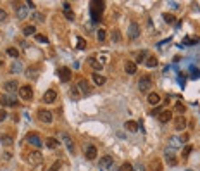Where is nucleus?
I'll return each mask as SVG.
<instances>
[{
  "instance_id": "1",
  "label": "nucleus",
  "mask_w": 200,
  "mask_h": 171,
  "mask_svg": "<svg viewBox=\"0 0 200 171\" xmlns=\"http://www.w3.org/2000/svg\"><path fill=\"white\" fill-rule=\"evenodd\" d=\"M138 88L141 90V92H147V90L152 88V78H150V75H143L140 78V81H138Z\"/></svg>"
},
{
  "instance_id": "2",
  "label": "nucleus",
  "mask_w": 200,
  "mask_h": 171,
  "mask_svg": "<svg viewBox=\"0 0 200 171\" xmlns=\"http://www.w3.org/2000/svg\"><path fill=\"white\" fill-rule=\"evenodd\" d=\"M38 119H40L41 123H45V125H50L54 121L52 112L47 111V109H40V111H38Z\"/></svg>"
},
{
  "instance_id": "3",
  "label": "nucleus",
  "mask_w": 200,
  "mask_h": 171,
  "mask_svg": "<svg viewBox=\"0 0 200 171\" xmlns=\"http://www.w3.org/2000/svg\"><path fill=\"white\" fill-rule=\"evenodd\" d=\"M128 37L131 38V40H136L138 37H140V26H138V22H130V28H128Z\"/></svg>"
},
{
  "instance_id": "4",
  "label": "nucleus",
  "mask_w": 200,
  "mask_h": 171,
  "mask_svg": "<svg viewBox=\"0 0 200 171\" xmlns=\"http://www.w3.org/2000/svg\"><path fill=\"white\" fill-rule=\"evenodd\" d=\"M19 95H21V99H24V100H31V99H33V90H31L30 85H24L19 88Z\"/></svg>"
},
{
  "instance_id": "5",
  "label": "nucleus",
  "mask_w": 200,
  "mask_h": 171,
  "mask_svg": "<svg viewBox=\"0 0 200 171\" xmlns=\"http://www.w3.org/2000/svg\"><path fill=\"white\" fill-rule=\"evenodd\" d=\"M57 75H59V78H60V81H69L71 80V75H73V73H71V69L69 67H59V69H57Z\"/></svg>"
},
{
  "instance_id": "6",
  "label": "nucleus",
  "mask_w": 200,
  "mask_h": 171,
  "mask_svg": "<svg viewBox=\"0 0 200 171\" xmlns=\"http://www.w3.org/2000/svg\"><path fill=\"white\" fill-rule=\"evenodd\" d=\"M85 156H86V159H88V161L97 159V147H95V145H92V144L85 145Z\"/></svg>"
},
{
  "instance_id": "7",
  "label": "nucleus",
  "mask_w": 200,
  "mask_h": 171,
  "mask_svg": "<svg viewBox=\"0 0 200 171\" xmlns=\"http://www.w3.org/2000/svg\"><path fill=\"white\" fill-rule=\"evenodd\" d=\"M76 86H78V90H81L83 95H90V93H92V85H90L86 80H79Z\"/></svg>"
},
{
  "instance_id": "8",
  "label": "nucleus",
  "mask_w": 200,
  "mask_h": 171,
  "mask_svg": "<svg viewBox=\"0 0 200 171\" xmlns=\"http://www.w3.org/2000/svg\"><path fill=\"white\" fill-rule=\"evenodd\" d=\"M105 9V2H98V0H93L92 2V12L97 16H100Z\"/></svg>"
},
{
  "instance_id": "9",
  "label": "nucleus",
  "mask_w": 200,
  "mask_h": 171,
  "mask_svg": "<svg viewBox=\"0 0 200 171\" xmlns=\"http://www.w3.org/2000/svg\"><path fill=\"white\" fill-rule=\"evenodd\" d=\"M60 138H62L64 145H66V149L69 150V152H73V150H74V144H73V138H71L69 135L66 133V131H62V133H60Z\"/></svg>"
},
{
  "instance_id": "10",
  "label": "nucleus",
  "mask_w": 200,
  "mask_h": 171,
  "mask_svg": "<svg viewBox=\"0 0 200 171\" xmlns=\"http://www.w3.org/2000/svg\"><path fill=\"white\" fill-rule=\"evenodd\" d=\"M164 157H166V161H167V164H169V166H176V164H178V161H176V156H174L173 149H166V150H164Z\"/></svg>"
},
{
  "instance_id": "11",
  "label": "nucleus",
  "mask_w": 200,
  "mask_h": 171,
  "mask_svg": "<svg viewBox=\"0 0 200 171\" xmlns=\"http://www.w3.org/2000/svg\"><path fill=\"white\" fill-rule=\"evenodd\" d=\"M55 99H57L55 90H47L43 95V104H52V102H55Z\"/></svg>"
},
{
  "instance_id": "12",
  "label": "nucleus",
  "mask_w": 200,
  "mask_h": 171,
  "mask_svg": "<svg viewBox=\"0 0 200 171\" xmlns=\"http://www.w3.org/2000/svg\"><path fill=\"white\" fill-rule=\"evenodd\" d=\"M26 142L28 144H31V145H35V147H41L43 145V142H41V138L38 137V135H35V133H30L26 137Z\"/></svg>"
},
{
  "instance_id": "13",
  "label": "nucleus",
  "mask_w": 200,
  "mask_h": 171,
  "mask_svg": "<svg viewBox=\"0 0 200 171\" xmlns=\"http://www.w3.org/2000/svg\"><path fill=\"white\" fill-rule=\"evenodd\" d=\"M112 166H114V159H112L111 156H104L100 159V168H102V169H111Z\"/></svg>"
},
{
  "instance_id": "14",
  "label": "nucleus",
  "mask_w": 200,
  "mask_h": 171,
  "mask_svg": "<svg viewBox=\"0 0 200 171\" xmlns=\"http://www.w3.org/2000/svg\"><path fill=\"white\" fill-rule=\"evenodd\" d=\"M174 128L178 131H183L186 128V118L183 116H178V118H174Z\"/></svg>"
},
{
  "instance_id": "15",
  "label": "nucleus",
  "mask_w": 200,
  "mask_h": 171,
  "mask_svg": "<svg viewBox=\"0 0 200 171\" xmlns=\"http://www.w3.org/2000/svg\"><path fill=\"white\" fill-rule=\"evenodd\" d=\"M28 161H30L31 164H36V166H38V164H41V161H43V156H41L38 150H35V152L30 154V159H28Z\"/></svg>"
},
{
  "instance_id": "16",
  "label": "nucleus",
  "mask_w": 200,
  "mask_h": 171,
  "mask_svg": "<svg viewBox=\"0 0 200 171\" xmlns=\"http://www.w3.org/2000/svg\"><path fill=\"white\" fill-rule=\"evenodd\" d=\"M0 102H2L4 105H9V107H12V105L17 104V100H16L14 95H4L2 99H0Z\"/></svg>"
},
{
  "instance_id": "17",
  "label": "nucleus",
  "mask_w": 200,
  "mask_h": 171,
  "mask_svg": "<svg viewBox=\"0 0 200 171\" xmlns=\"http://www.w3.org/2000/svg\"><path fill=\"white\" fill-rule=\"evenodd\" d=\"M169 119H173V112L167 109V111L159 112V121L160 123H169Z\"/></svg>"
},
{
  "instance_id": "18",
  "label": "nucleus",
  "mask_w": 200,
  "mask_h": 171,
  "mask_svg": "<svg viewBox=\"0 0 200 171\" xmlns=\"http://www.w3.org/2000/svg\"><path fill=\"white\" fill-rule=\"evenodd\" d=\"M124 71H126L128 75H135V73H136V62L128 61V62L124 64Z\"/></svg>"
},
{
  "instance_id": "19",
  "label": "nucleus",
  "mask_w": 200,
  "mask_h": 171,
  "mask_svg": "<svg viewBox=\"0 0 200 171\" xmlns=\"http://www.w3.org/2000/svg\"><path fill=\"white\" fill-rule=\"evenodd\" d=\"M169 145H171V149H179L183 145V142L179 137H169Z\"/></svg>"
},
{
  "instance_id": "20",
  "label": "nucleus",
  "mask_w": 200,
  "mask_h": 171,
  "mask_svg": "<svg viewBox=\"0 0 200 171\" xmlns=\"http://www.w3.org/2000/svg\"><path fill=\"white\" fill-rule=\"evenodd\" d=\"M147 100H148V104L157 105V104H159V102H160V95H159V93H148Z\"/></svg>"
},
{
  "instance_id": "21",
  "label": "nucleus",
  "mask_w": 200,
  "mask_h": 171,
  "mask_svg": "<svg viewBox=\"0 0 200 171\" xmlns=\"http://www.w3.org/2000/svg\"><path fill=\"white\" fill-rule=\"evenodd\" d=\"M17 11V19H26V16H28V5H21V7H17L16 9Z\"/></svg>"
},
{
  "instance_id": "22",
  "label": "nucleus",
  "mask_w": 200,
  "mask_h": 171,
  "mask_svg": "<svg viewBox=\"0 0 200 171\" xmlns=\"http://www.w3.org/2000/svg\"><path fill=\"white\" fill-rule=\"evenodd\" d=\"M138 126H140V125L135 123V121H126V123H124V128H126L128 131H131V133H136Z\"/></svg>"
},
{
  "instance_id": "23",
  "label": "nucleus",
  "mask_w": 200,
  "mask_h": 171,
  "mask_svg": "<svg viewBox=\"0 0 200 171\" xmlns=\"http://www.w3.org/2000/svg\"><path fill=\"white\" fill-rule=\"evenodd\" d=\"M150 169L152 171H162V163H160V159H152L150 161Z\"/></svg>"
},
{
  "instance_id": "24",
  "label": "nucleus",
  "mask_w": 200,
  "mask_h": 171,
  "mask_svg": "<svg viewBox=\"0 0 200 171\" xmlns=\"http://www.w3.org/2000/svg\"><path fill=\"white\" fill-rule=\"evenodd\" d=\"M88 64H90V66H92V67H93V69H95V71H102V67H104V66H102V62H100V61H97L95 57H92V59H88Z\"/></svg>"
},
{
  "instance_id": "25",
  "label": "nucleus",
  "mask_w": 200,
  "mask_h": 171,
  "mask_svg": "<svg viewBox=\"0 0 200 171\" xmlns=\"http://www.w3.org/2000/svg\"><path fill=\"white\" fill-rule=\"evenodd\" d=\"M0 142H2V145H5V147H11V145L14 144V138H12L11 135H2Z\"/></svg>"
},
{
  "instance_id": "26",
  "label": "nucleus",
  "mask_w": 200,
  "mask_h": 171,
  "mask_svg": "<svg viewBox=\"0 0 200 171\" xmlns=\"http://www.w3.org/2000/svg\"><path fill=\"white\" fill-rule=\"evenodd\" d=\"M45 145H47L48 149H55L57 145H59V140H57V138H54V137H50V138H47V140H45Z\"/></svg>"
},
{
  "instance_id": "27",
  "label": "nucleus",
  "mask_w": 200,
  "mask_h": 171,
  "mask_svg": "<svg viewBox=\"0 0 200 171\" xmlns=\"http://www.w3.org/2000/svg\"><path fill=\"white\" fill-rule=\"evenodd\" d=\"M4 90H7V92H14V90H17V81H5L4 83Z\"/></svg>"
},
{
  "instance_id": "28",
  "label": "nucleus",
  "mask_w": 200,
  "mask_h": 171,
  "mask_svg": "<svg viewBox=\"0 0 200 171\" xmlns=\"http://www.w3.org/2000/svg\"><path fill=\"white\" fill-rule=\"evenodd\" d=\"M22 33L26 35V37H31V35L35 37V35H36V28H35L33 24H31V26H24L22 28Z\"/></svg>"
},
{
  "instance_id": "29",
  "label": "nucleus",
  "mask_w": 200,
  "mask_h": 171,
  "mask_svg": "<svg viewBox=\"0 0 200 171\" xmlns=\"http://www.w3.org/2000/svg\"><path fill=\"white\" fill-rule=\"evenodd\" d=\"M93 81H95V85H104L105 83V76H102V75H98V73H95L93 75Z\"/></svg>"
},
{
  "instance_id": "30",
  "label": "nucleus",
  "mask_w": 200,
  "mask_h": 171,
  "mask_svg": "<svg viewBox=\"0 0 200 171\" xmlns=\"http://www.w3.org/2000/svg\"><path fill=\"white\" fill-rule=\"evenodd\" d=\"M145 64H147L148 67H155L157 64H159V61H157V57L150 56V57H148V59H147V62H145Z\"/></svg>"
},
{
  "instance_id": "31",
  "label": "nucleus",
  "mask_w": 200,
  "mask_h": 171,
  "mask_svg": "<svg viewBox=\"0 0 200 171\" xmlns=\"http://www.w3.org/2000/svg\"><path fill=\"white\" fill-rule=\"evenodd\" d=\"M111 38H112V42H116V43H119V42H121V33H119V30H112V33H111Z\"/></svg>"
},
{
  "instance_id": "32",
  "label": "nucleus",
  "mask_w": 200,
  "mask_h": 171,
  "mask_svg": "<svg viewBox=\"0 0 200 171\" xmlns=\"http://www.w3.org/2000/svg\"><path fill=\"white\" fill-rule=\"evenodd\" d=\"M69 95H71V99H73V100H78V99H79L78 86H73V88H71V92H69Z\"/></svg>"
},
{
  "instance_id": "33",
  "label": "nucleus",
  "mask_w": 200,
  "mask_h": 171,
  "mask_svg": "<svg viewBox=\"0 0 200 171\" xmlns=\"http://www.w3.org/2000/svg\"><path fill=\"white\" fill-rule=\"evenodd\" d=\"M105 38H107V33H105V30H102V28H100V30L97 31V40H98V42H104Z\"/></svg>"
},
{
  "instance_id": "34",
  "label": "nucleus",
  "mask_w": 200,
  "mask_h": 171,
  "mask_svg": "<svg viewBox=\"0 0 200 171\" xmlns=\"http://www.w3.org/2000/svg\"><path fill=\"white\" fill-rule=\"evenodd\" d=\"M174 109H176V112H178L179 116H183V112H185V105H183V102H176V105H174Z\"/></svg>"
},
{
  "instance_id": "35",
  "label": "nucleus",
  "mask_w": 200,
  "mask_h": 171,
  "mask_svg": "<svg viewBox=\"0 0 200 171\" xmlns=\"http://www.w3.org/2000/svg\"><path fill=\"white\" fill-rule=\"evenodd\" d=\"M117 171H133V164H130V163H122L121 166H119Z\"/></svg>"
},
{
  "instance_id": "36",
  "label": "nucleus",
  "mask_w": 200,
  "mask_h": 171,
  "mask_svg": "<svg viewBox=\"0 0 200 171\" xmlns=\"http://www.w3.org/2000/svg\"><path fill=\"white\" fill-rule=\"evenodd\" d=\"M26 75H28V78H36V75H38V67H30V69L26 71Z\"/></svg>"
},
{
  "instance_id": "37",
  "label": "nucleus",
  "mask_w": 200,
  "mask_h": 171,
  "mask_svg": "<svg viewBox=\"0 0 200 171\" xmlns=\"http://www.w3.org/2000/svg\"><path fill=\"white\" fill-rule=\"evenodd\" d=\"M190 154H192V145H185V149H183V161L188 159Z\"/></svg>"
},
{
  "instance_id": "38",
  "label": "nucleus",
  "mask_w": 200,
  "mask_h": 171,
  "mask_svg": "<svg viewBox=\"0 0 200 171\" xmlns=\"http://www.w3.org/2000/svg\"><path fill=\"white\" fill-rule=\"evenodd\" d=\"M7 54H9L11 57H14V59H17V57H19V50H17V48H14V47L7 48Z\"/></svg>"
},
{
  "instance_id": "39",
  "label": "nucleus",
  "mask_w": 200,
  "mask_h": 171,
  "mask_svg": "<svg viewBox=\"0 0 200 171\" xmlns=\"http://www.w3.org/2000/svg\"><path fill=\"white\" fill-rule=\"evenodd\" d=\"M35 40H36L38 43H48V38L45 37V35H35Z\"/></svg>"
},
{
  "instance_id": "40",
  "label": "nucleus",
  "mask_w": 200,
  "mask_h": 171,
  "mask_svg": "<svg viewBox=\"0 0 200 171\" xmlns=\"http://www.w3.org/2000/svg\"><path fill=\"white\" fill-rule=\"evenodd\" d=\"M162 17H164V21H166L167 24H171V22H174V21H176V19H174V16H173V14H167V12L162 16Z\"/></svg>"
},
{
  "instance_id": "41",
  "label": "nucleus",
  "mask_w": 200,
  "mask_h": 171,
  "mask_svg": "<svg viewBox=\"0 0 200 171\" xmlns=\"http://www.w3.org/2000/svg\"><path fill=\"white\" fill-rule=\"evenodd\" d=\"M33 19H35L36 22H43V21H45V16L40 14V12H35V14H33Z\"/></svg>"
},
{
  "instance_id": "42",
  "label": "nucleus",
  "mask_w": 200,
  "mask_h": 171,
  "mask_svg": "<svg viewBox=\"0 0 200 171\" xmlns=\"http://www.w3.org/2000/svg\"><path fill=\"white\" fill-rule=\"evenodd\" d=\"M21 69H22L21 62H14V64H12V66H11V71H12V73H19V71H21Z\"/></svg>"
},
{
  "instance_id": "43",
  "label": "nucleus",
  "mask_w": 200,
  "mask_h": 171,
  "mask_svg": "<svg viewBox=\"0 0 200 171\" xmlns=\"http://www.w3.org/2000/svg\"><path fill=\"white\" fill-rule=\"evenodd\" d=\"M85 47H86V42H85V38L78 37V48H79V50H83Z\"/></svg>"
},
{
  "instance_id": "44",
  "label": "nucleus",
  "mask_w": 200,
  "mask_h": 171,
  "mask_svg": "<svg viewBox=\"0 0 200 171\" xmlns=\"http://www.w3.org/2000/svg\"><path fill=\"white\" fill-rule=\"evenodd\" d=\"M145 59H147V52L143 50V52H140V54H138V57H136V62H143Z\"/></svg>"
},
{
  "instance_id": "45",
  "label": "nucleus",
  "mask_w": 200,
  "mask_h": 171,
  "mask_svg": "<svg viewBox=\"0 0 200 171\" xmlns=\"http://www.w3.org/2000/svg\"><path fill=\"white\" fill-rule=\"evenodd\" d=\"M64 16H66V19H69V21H74V12L73 11H64Z\"/></svg>"
},
{
  "instance_id": "46",
  "label": "nucleus",
  "mask_w": 200,
  "mask_h": 171,
  "mask_svg": "<svg viewBox=\"0 0 200 171\" xmlns=\"http://www.w3.org/2000/svg\"><path fill=\"white\" fill-rule=\"evenodd\" d=\"M59 169H60V161H55V163L52 164V168H50L48 171H59Z\"/></svg>"
},
{
  "instance_id": "47",
  "label": "nucleus",
  "mask_w": 200,
  "mask_h": 171,
  "mask_svg": "<svg viewBox=\"0 0 200 171\" xmlns=\"http://www.w3.org/2000/svg\"><path fill=\"white\" fill-rule=\"evenodd\" d=\"M5 19H7V12H5L4 9L0 7V22H4Z\"/></svg>"
},
{
  "instance_id": "48",
  "label": "nucleus",
  "mask_w": 200,
  "mask_h": 171,
  "mask_svg": "<svg viewBox=\"0 0 200 171\" xmlns=\"http://www.w3.org/2000/svg\"><path fill=\"white\" fill-rule=\"evenodd\" d=\"M133 171H145V168L141 166L140 163H136V164H135V166H133Z\"/></svg>"
},
{
  "instance_id": "49",
  "label": "nucleus",
  "mask_w": 200,
  "mask_h": 171,
  "mask_svg": "<svg viewBox=\"0 0 200 171\" xmlns=\"http://www.w3.org/2000/svg\"><path fill=\"white\" fill-rule=\"evenodd\" d=\"M5 118H7V112H5L4 109H0V121H4Z\"/></svg>"
},
{
  "instance_id": "50",
  "label": "nucleus",
  "mask_w": 200,
  "mask_h": 171,
  "mask_svg": "<svg viewBox=\"0 0 200 171\" xmlns=\"http://www.w3.org/2000/svg\"><path fill=\"white\" fill-rule=\"evenodd\" d=\"M2 64H4V56L0 54V66H2Z\"/></svg>"
}]
</instances>
